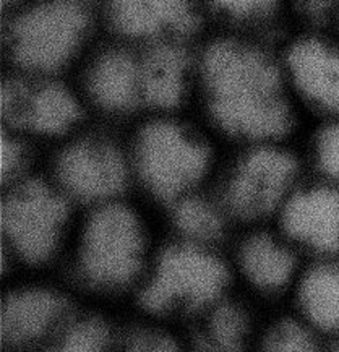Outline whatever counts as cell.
<instances>
[{
	"label": "cell",
	"instance_id": "obj_1",
	"mask_svg": "<svg viewBox=\"0 0 339 352\" xmlns=\"http://www.w3.org/2000/svg\"><path fill=\"white\" fill-rule=\"evenodd\" d=\"M205 80L210 109L224 132L248 143L286 140L296 107L284 70L259 49L218 44L208 52Z\"/></svg>",
	"mask_w": 339,
	"mask_h": 352
},
{
	"label": "cell",
	"instance_id": "obj_2",
	"mask_svg": "<svg viewBox=\"0 0 339 352\" xmlns=\"http://www.w3.org/2000/svg\"><path fill=\"white\" fill-rule=\"evenodd\" d=\"M155 254L137 213L104 203L81 228L62 276L80 299L133 300Z\"/></svg>",
	"mask_w": 339,
	"mask_h": 352
},
{
	"label": "cell",
	"instance_id": "obj_3",
	"mask_svg": "<svg viewBox=\"0 0 339 352\" xmlns=\"http://www.w3.org/2000/svg\"><path fill=\"white\" fill-rule=\"evenodd\" d=\"M237 292L229 256L180 239L156 250L132 302L146 318L197 323Z\"/></svg>",
	"mask_w": 339,
	"mask_h": 352
},
{
	"label": "cell",
	"instance_id": "obj_4",
	"mask_svg": "<svg viewBox=\"0 0 339 352\" xmlns=\"http://www.w3.org/2000/svg\"><path fill=\"white\" fill-rule=\"evenodd\" d=\"M69 197L43 180H20L2 205L6 260L21 274H44L65 250Z\"/></svg>",
	"mask_w": 339,
	"mask_h": 352
},
{
	"label": "cell",
	"instance_id": "obj_5",
	"mask_svg": "<svg viewBox=\"0 0 339 352\" xmlns=\"http://www.w3.org/2000/svg\"><path fill=\"white\" fill-rule=\"evenodd\" d=\"M286 140L248 144L234 164L223 192L224 210L247 224L273 223L304 180L300 157Z\"/></svg>",
	"mask_w": 339,
	"mask_h": 352
},
{
	"label": "cell",
	"instance_id": "obj_6",
	"mask_svg": "<svg viewBox=\"0 0 339 352\" xmlns=\"http://www.w3.org/2000/svg\"><path fill=\"white\" fill-rule=\"evenodd\" d=\"M132 164L144 187L171 203L190 195L211 166L208 144L188 129L156 120L135 140Z\"/></svg>",
	"mask_w": 339,
	"mask_h": 352
},
{
	"label": "cell",
	"instance_id": "obj_7",
	"mask_svg": "<svg viewBox=\"0 0 339 352\" xmlns=\"http://www.w3.org/2000/svg\"><path fill=\"white\" fill-rule=\"evenodd\" d=\"M83 302L65 279L20 274L6 289L0 309L2 342L13 351H43Z\"/></svg>",
	"mask_w": 339,
	"mask_h": 352
},
{
	"label": "cell",
	"instance_id": "obj_8",
	"mask_svg": "<svg viewBox=\"0 0 339 352\" xmlns=\"http://www.w3.org/2000/svg\"><path fill=\"white\" fill-rule=\"evenodd\" d=\"M237 291L252 304L286 307L307 260L273 224L252 229L229 256Z\"/></svg>",
	"mask_w": 339,
	"mask_h": 352
},
{
	"label": "cell",
	"instance_id": "obj_9",
	"mask_svg": "<svg viewBox=\"0 0 339 352\" xmlns=\"http://www.w3.org/2000/svg\"><path fill=\"white\" fill-rule=\"evenodd\" d=\"M87 26V10L80 2L51 0L25 13L13 25L12 51L21 64L54 69L76 51Z\"/></svg>",
	"mask_w": 339,
	"mask_h": 352
},
{
	"label": "cell",
	"instance_id": "obj_10",
	"mask_svg": "<svg viewBox=\"0 0 339 352\" xmlns=\"http://www.w3.org/2000/svg\"><path fill=\"white\" fill-rule=\"evenodd\" d=\"M273 224L307 261L339 256V188L304 177Z\"/></svg>",
	"mask_w": 339,
	"mask_h": 352
},
{
	"label": "cell",
	"instance_id": "obj_11",
	"mask_svg": "<svg viewBox=\"0 0 339 352\" xmlns=\"http://www.w3.org/2000/svg\"><path fill=\"white\" fill-rule=\"evenodd\" d=\"M58 188L81 201H116L129 179V162L107 140L87 138L69 144L56 162Z\"/></svg>",
	"mask_w": 339,
	"mask_h": 352
},
{
	"label": "cell",
	"instance_id": "obj_12",
	"mask_svg": "<svg viewBox=\"0 0 339 352\" xmlns=\"http://www.w3.org/2000/svg\"><path fill=\"white\" fill-rule=\"evenodd\" d=\"M284 76L297 96L325 120L339 119V43L305 36L287 47Z\"/></svg>",
	"mask_w": 339,
	"mask_h": 352
},
{
	"label": "cell",
	"instance_id": "obj_13",
	"mask_svg": "<svg viewBox=\"0 0 339 352\" xmlns=\"http://www.w3.org/2000/svg\"><path fill=\"white\" fill-rule=\"evenodd\" d=\"M2 111L7 120L39 135H63L80 120V106L69 89L47 83L36 88L12 83L3 88Z\"/></svg>",
	"mask_w": 339,
	"mask_h": 352
},
{
	"label": "cell",
	"instance_id": "obj_14",
	"mask_svg": "<svg viewBox=\"0 0 339 352\" xmlns=\"http://www.w3.org/2000/svg\"><path fill=\"white\" fill-rule=\"evenodd\" d=\"M286 309L328 341L338 338L339 256L307 261Z\"/></svg>",
	"mask_w": 339,
	"mask_h": 352
},
{
	"label": "cell",
	"instance_id": "obj_15",
	"mask_svg": "<svg viewBox=\"0 0 339 352\" xmlns=\"http://www.w3.org/2000/svg\"><path fill=\"white\" fill-rule=\"evenodd\" d=\"M109 10L116 28L130 36L188 33L197 25L190 0H111Z\"/></svg>",
	"mask_w": 339,
	"mask_h": 352
},
{
	"label": "cell",
	"instance_id": "obj_16",
	"mask_svg": "<svg viewBox=\"0 0 339 352\" xmlns=\"http://www.w3.org/2000/svg\"><path fill=\"white\" fill-rule=\"evenodd\" d=\"M187 58L173 46L153 49L140 67L142 98L151 106L169 109L177 106L184 96Z\"/></svg>",
	"mask_w": 339,
	"mask_h": 352
},
{
	"label": "cell",
	"instance_id": "obj_17",
	"mask_svg": "<svg viewBox=\"0 0 339 352\" xmlns=\"http://www.w3.org/2000/svg\"><path fill=\"white\" fill-rule=\"evenodd\" d=\"M89 88L94 99L106 109H129L142 98L140 67L125 54H107L94 67Z\"/></svg>",
	"mask_w": 339,
	"mask_h": 352
},
{
	"label": "cell",
	"instance_id": "obj_18",
	"mask_svg": "<svg viewBox=\"0 0 339 352\" xmlns=\"http://www.w3.org/2000/svg\"><path fill=\"white\" fill-rule=\"evenodd\" d=\"M83 307L41 352H119L120 331L106 317Z\"/></svg>",
	"mask_w": 339,
	"mask_h": 352
},
{
	"label": "cell",
	"instance_id": "obj_19",
	"mask_svg": "<svg viewBox=\"0 0 339 352\" xmlns=\"http://www.w3.org/2000/svg\"><path fill=\"white\" fill-rule=\"evenodd\" d=\"M253 346L255 352H328L327 338L287 309L261 324Z\"/></svg>",
	"mask_w": 339,
	"mask_h": 352
},
{
	"label": "cell",
	"instance_id": "obj_20",
	"mask_svg": "<svg viewBox=\"0 0 339 352\" xmlns=\"http://www.w3.org/2000/svg\"><path fill=\"white\" fill-rule=\"evenodd\" d=\"M173 223L182 241L211 247L224 236L226 229L223 210L195 193L173 203Z\"/></svg>",
	"mask_w": 339,
	"mask_h": 352
},
{
	"label": "cell",
	"instance_id": "obj_21",
	"mask_svg": "<svg viewBox=\"0 0 339 352\" xmlns=\"http://www.w3.org/2000/svg\"><path fill=\"white\" fill-rule=\"evenodd\" d=\"M166 323L143 317V322L120 331L119 352H185Z\"/></svg>",
	"mask_w": 339,
	"mask_h": 352
},
{
	"label": "cell",
	"instance_id": "obj_22",
	"mask_svg": "<svg viewBox=\"0 0 339 352\" xmlns=\"http://www.w3.org/2000/svg\"><path fill=\"white\" fill-rule=\"evenodd\" d=\"M310 162L315 177L339 188V119L323 120L311 140Z\"/></svg>",
	"mask_w": 339,
	"mask_h": 352
},
{
	"label": "cell",
	"instance_id": "obj_23",
	"mask_svg": "<svg viewBox=\"0 0 339 352\" xmlns=\"http://www.w3.org/2000/svg\"><path fill=\"white\" fill-rule=\"evenodd\" d=\"M2 179L18 180L26 164L23 143L12 135L2 137Z\"/></svg>",
	"mask_w": 339,
	"mask_h": 352
},
{
	"label": "cell",
	"instance_id": "obj_24",
	"mask_svg": "<svg viewBox=\"0 0 339 352\" xmlns=\"http://www.w3.org/2000/svg\"><path fill=\"white\" fill-rule=\"evenodd\" d=\"M224 12L239 18H266L276 10L279 0H213Z\"/></svg>",
	"mask_w": 339,
	"mask_h": 352
},
{
	"label": "cell",
	"instance_id": "obj_25",
	"mask_svg": "<svg viewBox=\"0 0 339 352\" xmlns=\"http://www.w3.org/2000/svg\"><path fill=\"white\" fill-rule=\"evenodd\" d=\"M193 352H247V351H237L229 349V347L213 344V342L203 341L200 338H195V346H193Z\"/></svg>",
	"mask_w": 339,
	"mask_h": 352
},
{
	"label": "cell",
	"instance_id": "obj_26",
	"mask_svg": "<svg viewBox=\"0 0 339 352\" xmlns=\"http://www.w3.org/2000/svg\"><path fill=\"white\" fill-rule=\"evenodd\" d=\"M328 352H339V336L328 341Z\"/></svg>",
	"mask_w": 339,
	"mask_h": 352
}]
</instances>
